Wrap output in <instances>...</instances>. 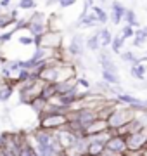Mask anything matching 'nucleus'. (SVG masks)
<instances>
[{
	"mask_svg": "<svg viewBox=\"0 0 147 156\" xmlns=\"http://www.w3.org/2000/svg\"><path fill=\"white\" fill-rule=\"evenodd\" d=\"M126 147H128V144L125 142L123 137H111L106 142V149L102 154H121Z\"/></svg>",
	"mask_w": 147,
	"mask_h": 156,
	"instance_id": "obj_1",
	"label": "nucleus"
},
{
	"mask_svg": "<svg viewBox=\"0 0 147 156\" xmlns=\"http://www.w3.org/2000/svg\"><path fill=\"white\" fill-rule=\"evenodd\" d=\"M130 113L126 111V109H118V111H114L111 116L108 118V123H109V127H113V128H121L125 127L126 123H130Z\"/></svg>",
	"mask_w": 147,
	"mask_h": 156,
	"instance_id": "obj_2",
	"label": "nucleus"
},
{
	"mask_svg": "<svg viewBox=\"0 0 147 156\" xmlns=\"http://www.w3.org/2000/svg\"><path fill=\"white\" fill-rule=\"evenodd\" d=\"M147 142V134H145V127L144 130H138V132H132L130 139H128V147L130 149H138Z\"/></svg>",
	"mask_w": 147,
	"mask_h": 156,
	"instance_id": "obj_3",
	"label": "nucleus"
},
{
	"mask_svg": "<svg viewBox=\"0 0 147 156\" xmlns=\"http://www.w3.org/2000/svg\"><path fill=\"white\" fill-rule=\"evenodd\" d=\"M66 123V116H62L61 113H49V116L42 122V127L45 128H52V127H59Z\"/></svg>",
	"mask_w": 147,
	"mask_h": 156,
	"instance_id": "obj_4",
	"label": "nucleus"
},
{
	"mask_svg": "<svg viewBox=\"0 0 147 156\" xmlns=\"http://www.w3.org/2000/svg\"><path fill=\"white\" fill-rule=\"evenodd\" d=\"M69 52L76 57H81L83 56V52H85V44H83V38H81V35H74L73 40H71V44H69Z\"/></svg>",
	"mask_w": 147,
	"mask_h": 156,
	"instance_id": "obj_5",
	"label": "nucleus"
},
{
	"mask_svg": "<svg viewBox=\"0 0 147 156\" xmlns=\"http://www.w3.org/2000/svg\"><path fill=\"white\" fill-rule=\"evenodd\" d=\"M118 101L119 102H125L132 108H142V109H147V101H142V99H137L133 95H128V94H119L118 95Z\"/></svg>",
	"mask_w": 147,
	"mask_h": 156,
	"instance_id": "obj_6",
	"label": "nucleus"
},
{
	"mask_svg": "<svg viewBox=\"0 0 147 156\" xmlns=\"http://www.w3.org/2000/svg\"><path fill=\"white\" fill-rule=\"evenodd\" d=\"M125 12H126V9L123 7V4H119L118 0H114L113 9H111V19H113V23L116 26H118L119 23H121V19L125 17Z\"/></svg>",
	"mask_w": 147,
	"mask_h": 156,
	"instance_id": "obj_7",
	"label": "nucleus"
},
{
	"mask_svg": "<svg viewBox=\"0 0 147 156\" xmlns=\"http://www.w3.org/2000/svg\"><path fill=\"white\" fill-rule=\"evenodd\" d=\"M104 140L102 139H95V135H94V139H90L88 142V147H87V153H90V154H102L104 153Z\"/></svg>",
	"mask_w": 147,
	"mask_h": 156,
	"instance_id": "obj_8",
	"label": "nucleus"
},
{
	"mask_svg": "<svg viewBox=\"0 0 147 156\" xmlns=\"http://www.w3.org/2000/svg\"><path fill=\"white\" fill-rule=\"evenodd\" d=\"M104 128H106V122H102V120H95L90 127L87 128V134L90 135V137H94V135L102 134L101 130H104Z\"/></svg>",
	"mask_w": 147,
	"mask_h": 156,
	"instance_id": "obj_9",
	"label": "nucleus"
},
{
	"mask_svg": "<svg viewBox=\"0 0 147 156\" xmlns=\"http://www.w3.org/2000/svg\"><path fill=\"white\" fill-rule=\"evenodd\" d=\"M101 23V19L97 17V14L94 12V14H83V17H81V21L78 23L80 26H97Z\"/></svg>",
	"mask_w": 147,
	"mask_h": 156,
	"instance_id": "obj_10",
	"label": "nucleus"
},
{
	"mask_svg": "<svg viewBox=\"0 0 147 156\" xmlns=\"http://www.w3.org/2000/svg\"><path fill=\"white\" fill-rule=\"evenodd\" d=\"M132 76H135L137 80H144V76H145V64H142V61H138L137 64H133L130 69Z\"/></svg>",
	"mask_w": 147,
	"mask_h": 156,
	"instance_id": "obj_11",
	"label": "nucleus"
},
{
	"mask_svg": "<svg viewBox=\"0 0 147 156\" xmlns=\"http://www.w3.org/2000/svg\"><path fill=\"white\" fill-rule=\"evenodd\" d=\"M35 139H36L38 144H52L56 137H54L50 132H38V134L35 135Z\"/></svg>",
	"mask_w": 147,
	"mask_h": 156,
	"instance_id": "obj_12",
	"label": "nucleus"
},
{
	"mask_svg": "<svg viewBox=\"0 0 147 156\" xmlns=\"http://www.w3.org/2000/svg\"><path fill=\"white\" fill-rule=\"evenodd\" d=\"M102 78H104V82H108V83H113V85H118L119 83V76L116 75V71L102 69Z\"/></svg>",
	"mask_w": 147,
	"mask_h": 156,
	"instance_id": "obj_13",
	"label": "nucleus"
},
{
	"mask_svg": "<svg viewBox=\"0 0 147 156\" xmlns=\"http://www.w3.org/2000/svg\"><path fill=\"white\" fill-rule=\"evenodd\" d=\"M99 38H101V45L102 47H106V45H111V42H113V35H111V31H109L108 28H102L101 31H99Z\"/></svg>",
	"mask_w": 147,
	"mask_h": 156,
	"instance_id": "obj_14",
	"label": "nucleus"
},
{
	"mask_svg": "<svg viewBox=\"0 0 147 156\" xmlns=\"http://www.w3.org/2000/svg\"><path fill=\"white\" fill-rule=\"evenodd\" d=\"M123 44H125V37H123V35H116V37H113L111 47H113V52H114V54H119V52H121V49H123Z\"/></svg>",
	"mask_w": 147,
	"mask_h": 156,
	"instance_id": "obj_15",
	"label": "nucleus"
},
{
	"mask_svg": "<svg viewBox=\"0 0 147 156\" xmlns=\"http://www.w3.org/2000/svg\"><path fill=\"white\" fill-rule=\"evenodd\" d=\"M28 28H29V31L35 35V37H38V35H42L43 33V30H45V24L43 23H38V21H31V24H28Z\"/></svg>",
	"mask_w": 147,
	"mask_h": 156,
	"instance_id": "obj_16",
	"label": "nucleus"
},
{
	"mask_svg": "<svg viewBox=\"0 0 147 156\" xmlns=\"http://www.w3.org/2000/svg\"><path fill=\"white\" fill-rule=\"evenodd\" d=\"M87 47L90 50H94V52H97V50L101 49V38H99V35H92L90 38L87 40Z\"/></svg>",
	"mask_w": 147,
	"mask_h": 156,
	"instance_id": "obj_17",
	"label": "nucleus"
},
{
	"mask_svg": "<svg viewBox=\"0 0 147 156\" xmlns=\"http://www.w3.org/2000/svg\"><path fill=\"white\" fill-rule=\"evenodd\" d=\"M125 17H126V23H128L130 26H133V28H137V26H140V23L137 21L135 12L132 11V9H126V12H125Z\"/></svg>",
	"mask_w": 147,
	"mask_h": 156,
	"instance_id": "obj_18",
	"label": "nucleus"
},
{
	"mask_svg": "<svg viewBox=\"0 0 147 156\" xmlns=\"http://www.w3.org/2000/svg\"><path fill=\"white\" fill-rule=\"evenodd\" d=\"M121 59H123V61H126V62H130L132 66L140 61V59H138V57L133 54V52H123V54H121Z\"/></svg>",
	"mask_w": 147,
	"mask_h": 156,
	"instance_id": "obj_19",
	"label": "nucleus"
},
{
	"mask_svg": "<svg viewBox=\"0 0 147 156\" xmlns=\"http://www.w3.org/2000/svg\"><path fill=\"white\" fill-rule=\"evenodd\" d=\"M59 97H61V104L66 108L76 101V94H64V95H59Z\"/></svg>",
	"mask_w": 147,
	"mask_h": 156,
	"instance_id": "obj_20",
	"label": "nucleus"
},
{
	"mask_svg": "<svg viewBox=\"0 0 147 156\" xmlns=\"http://www.w3.org/2000/svg\"><path fill=\"white\" fill-rule=\"evenodd\" d=\"M133 38H135L133 40V44H135L137 47H140V45H144V42H145L147 37L144 35V31H142V28H140V30H137L135 31V37H133Z\"/></svg>",
	"mask_w": 147,
	"mask_h": 156,
	"instance_id": "obj_21",
	"label": "nucleus"
},
{
	"mask_svg": "<svg viewBox=\"0 0 147 156\" xmlns=\"http://www.w3.org/2000/svg\"><path fill=\"white\" fill-rule=\"evenodd\" d=\"M92 9H94V12L97 14V17L101 19V23H108V17H109V16H108V12H106V11H102V9H101L99 5H94Z\"/></svg>",
	"mask_w": 147,
	"mask_h": 156,
	"instance_id": "obj_22",
	"label": "nucleus"
},
{
	"mask_svg": "<svg viewBox=\"0 0 147 156\" xmlns=\"http://www.w3.org/2000/svg\"><path fill=\"white\" fill-rule=\"evenodd\" d=\"M11 92H12L11 85H4V87L0 89V101H7L11 97Z\"/></svg>",
	"mask_w": 147,
	"mask_h": 156,
	"instance_id": "obj_23",
	"label": "nucleus"
},
{
	"mask_svg": "<svg viewBox=\"0 0 147 156\" xmlns=\"http://www.w3.org/2000/svg\"><path fill=\"white\" fill-rule=\"evenodd\" d=\"M19 9H35L36 7V2L35 0H19Z\"/></svg>",
	"mask_w": 147,
	"mask_h": 156,
	"instance_id": "obj_24",
	"label": "nucleus"
},
{
	"mask_svg": "<svg viewBox=\"0 0 147 156\" xmlns=\"http://www.w3.org/2000/svg\"><path fill=\"white\" fill-rule=\"evenodd\" d=\"M125 37V40H128V38H133L135 37V30H133V26H130V24H126L123 28V33H121Z\"/></svg>",
	"mask_w": 147,
	"mask_h": 156,
	"instance_id": "obj_25",
	"label": "nucleus"
},
{
	"mask_svg": "<svg viewBox=\"0 0 147 156\" xmlns=\"http://www.w3.org/2000/svg\"><path fill=\"white\" fill-rule=\"evenodd\" d=\"M31 78V73H29V69H26V68H21L19 69V75H17V80L19 82H26V80H29Z\"/></svg>",
	"mask_w": 147,
	"mask_h": 156,
	"instance_id": "obj_26",
	"label": "nucleus"
},
{
	"mask_svg": "<svg viewBox=\"0 0 147 156\" xmlns=\"http://www.w3.org/2000/svg\"><path fill=\"white\" fill-rule=\"evenodd\" d=\"M43 56H45V50H43V49H42V47L38 45L36 52L33 54V59H35V61H42V57H43Z\"/></svg>",
	"mask_w": 147,
	"mask_h": 156,
	"instance_id": "obj_27",
	"label": "nucleus"
},
{
	"mask_svg": "<svg viewBox=\"0 0 147 156\" xmlns=\"http://www.w3.org/2000/svg\"><path fill=\"white\" fill-rule=\"evenodd\" d=\"M57 2H59V5H61L62 9H66V7L73 5V4L76 2V0H57Z\"/></svg>",
	"mask_w": 147,
	"mask_h": 156,
	"instance_id": "obj_28",
	"label": "nucleus"
},
{
	"mask_svg": "<svg viewBox=\"0 0 147 156\" xmlns=\"http://www.w3.org/2000/svg\"><path fill=\"white\" fill-rule=\"evenodd\" d=\"M7 24H11V19L7 16H2L0 14V28H4V26H7Z\"/></svg>",
	"mask_w": 147,
	"mask_h": 156,
	"instance_id": "obj_29",
	"label": "nucleus"
},
{
	"mask_svg": "<svg viewBox=\"0 0 147 156\" xmlns=\"http://www.w3.org/2000/svg\"><path fill=\"white\" fill-rule=\"evenodd\" d=\"M35 42V37L33 38H26V37H19V44H23V45H29V44H33Z\"/></svg>",
	"mask_w": 147,
	"mask_h": 156,
	"instance_id": "obj_30",
	"label": "nucleus"
},
{
	"mask_svg": "<svg viewBox=\"0 0 147 156\" xmlns=\"http://www.w3.org/2000/svg\"><path fill=\"white\" fill-rule=\"evenodd\" d=\"M78 83H80V85H83V87H90V83H88L87 80H83V78H80V80H78Z\"/></svg>",
	"mask_w": 147,
	"mask_h": 156,
	"instance_id": "obj_31",
	"label": "nucleus"
},
{
	"mask_svg": "<svg viewBox=\"0 0 147 156\" xmlns=\"http://www.w3.org/2000/svg\"><path fill=\"white\" fill-rule=\"evenodd\" d=\"M9 4H11V0H2V2H0V7H7Z\"/></svg>",
	"mask_w": 147,
	"mask_h": 156,
	"instance_id": "obj_32",
	"label": "nucleus"
},
{
	"mask_svg": "<svg viewBox=\"0 0 147 156\" xmlns=\"http://www.w3.org/2000/svg\"><path fill=\"white\" fill-rule=\"evenodd\" d=\"M142 31H144V35L147 37V26H142Z\"/></svg>",
	"mask_w": 147,
	"mask_h": 156,
	"instance_id": "obj_33",
	"label": "nucleus"
},
{
	"mask_svg": "<svg viewBox=\"0 0 147 156\" xmlns=\"http://www.w3.org/2000/svg\"><path fill=\"white\" fill-rule=\"evenodd\" d=\"M85 4H88V5H94V0H85Z\"/></svg>",
	"mask_w": 147,
	"mask_h": 156,
	"instance_id": "obj_34",
	"label": "nucleus"
},
{
	"mask_svg": "<svg viewBox=\"0 0 147 156\" xmlns=\"http://www.w3.org/2000/svg\"><path fill=\"white\" fill-rule=\"evenodd\" d=\"M145 130H147V123H145Z\"/></svg>",
	"mask_w": 147,
	"mask_h": 156,
	"instance_id": "obj_35",
	"label": "nucleus"
}]
</instances>
